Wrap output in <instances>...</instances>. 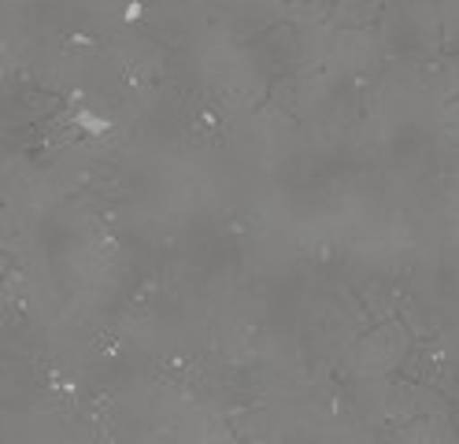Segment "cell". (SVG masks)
I'll list each match as a JSON object with an SVG mask.
<instances>
[{
	"instance_id": "obj_1",
	"label": "cell",
	"mask_w": 459,
	"mask_h": 444,
	"mask_svg": "<svg viewBox=\"0 0 459 444\" xmlns=\"http://www.w3.org/2000/svg\"><path fill=\"white\" fill-rule=\"evenodd\" d=\"M74 123H78L85 134H104V130H111V118L93 115V111H78V115H74Z\"/></svg>"
},
{
	"instance_id": "obj_2",
	"label": "cell",
	"mask_w": 459,
	"mask_h": 444,
	"mask_svg": "<svg viewBox=\"0 0 459 444\" xmlns=\"http://www.w3.org/2000/svg\"><path fill=\"white\" fill-rule=\"evenodd\" d=\"M123 15H126L130 22H134V19H141V0H130V4H126V12H123Z\"/></svg>"
}]
</instances>
